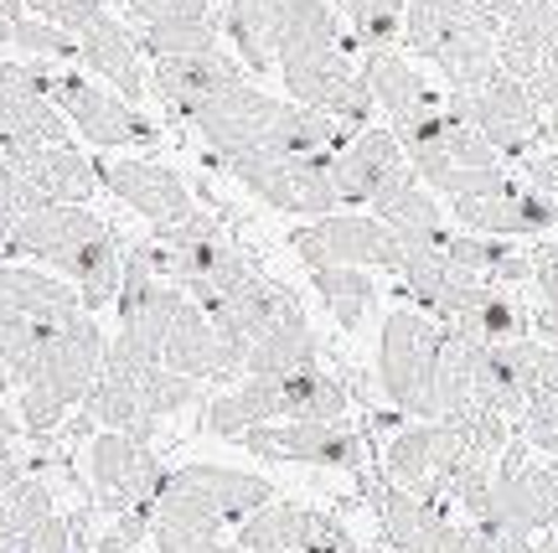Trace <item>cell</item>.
<instances>
[{
	"instance_id": "obj_24",
	"label": "cell",
	"mask_w": 558,
	"mask_h": 553,
	"mask_svg": "<svg viewBox=\"0 0 558 553\" xmlns=\"http://www.w3.org/2000/svg\"><path fill=\"white\" fill-rule=\"evenodd\" d=\"M445 332L465 336L476 347H501V341H522V336L533 332V311L518 300V290L476 285L471 300H465V311L456 316V326H445Z\"/></svg>"
},
{
	"instance_id": "obj_33",
	"label": "cell",
	"mask_w": 558,
	"mask_h": 553,
	"mask_svg": "<svg viewBox=\"0 0 558 553\" xmlns=\"http://www.w3.org/2000/svg\"><path fill=\"white\" fill-rule=\"evenodd\" d=\"M16 553H83V517H47Z\"/></svg>"
},
{
	"instance_id": "obj_19",
	"label": "cell",
	"mask_w": 558,
	"mask_h": 553,
	"mask_svg": "<svg viewBox=\"0 0 558 553\" xmlns=\"http://www.w3.org/2000/svg\"><path fill=\"white\" fill-rule=\"evenodd\" d=\"M403 166H409V160H403V145L388 124L362 130L357 140H347L337 156H331V187H337V202L347 207V213L373 207V197L383 192V181L393 177V171H403Z\"/></svg>"
},
{
	"instance_id": "obj_41",
	"label": "cell",
	"mask_w": 558,
	"mask_h": 553,
	"mask_svg": "<svg viewBox=\"0 0 558 553\" xmlns=\"http://www.w3.org/2000/svg\"><path fill=\"white\" fill-rule=\"evenodd\" d=\"M548 73H554V79H558V47H554V58H548Z\"/></svg>"
},
{
	"instance_id": "obj_6",
	"label": "cell",
	"mask_w": 558,
	"mask_h": 553,
	"mask_svg": "<svg viewBox=\"0 0 558 553\" xmlns=\"http://www.w3.org/2000/svg\"><path fill=\"white\" fill-rule=\"evenodd\" d=\"M445 326L424 311H388L378 336V383L383 398L409 419H435V368Z\"/></svg>"
},
{
	"instance_id": "obj_2",
	"label": "cell",
	"mask_w": 558,
	"mask_h": 553,
	"mask_svg": "<svg viewBox=\"0 0 558 553\" xmlns=\"http://www.w3.org/2000/svg\"><path fill=\"white\" fill-rule=\"evenodd\" d=\"M104 352H109V336L99 332V321L88 316V311L47 336V347L37 352L32 373L16 383L26 435H52L62 419H68V409H83L88 388L104 373Z\"/></svg>"
},
{
	"instance_id": "obj_23",
	"label": "cell",
	"mask_w": 558,
	"mask_h": 553,
	"mask_svg": "<svg viewBox=\"0 0 558 553\" xmlns=\"http://www.w3.org/2000/svg\"><path fill=\"white\" fill-rule=\"evenodd\" d=\"M558 47V0H527L497 32V68L507 79L533 83Z\"/></svg>"
},
{
	"instance_id": "obj_21",
	"label": "cell",
	"mask_w": 558,
	"mask_h": 553,
	"mask_svg": "<svg viewBox=\"0 0 558 553\" xmlns=\"http://www.w3.org/2000/svg\"><path fill=\"white\" fill-rule=\"evenodd\" d=\"M481 522H497V528L522 533V538L548 533V528L558 522V476H554V466H522V471H512V476H497Z\"/></svg>"
},
{
	"instance_id": "obj_9",
	"label": "cell",
	"mask_w": 558,
	"mask_h": 553,
	"mask_svg": "<svg viewBox=\"0 0 558 553\" xmlns=\"http://www.w3.org/2000/svg\"><path fill=\"white\" fill-rule=\"evenodd\" d=\"M166 466L150 445H140L130 435L99 430L88 440V481H94V502L109 517L124 513H156V496L166 486Z\"/></svg>"
},
{
	"instance_id": "obj_11",
	"label": "cell",
	"mask_w": 558,
	"mask_h": 553,
	"mask_svg": "<svg viewBox=\"0 0 558 553\" xmlns=\"http://www.w3.org/2000/svg\"><path fill=\"white\" fill-rule=\"evenodd\" d=\"M465 460V440L445 424V419H414L409 430L388 440L383 450V481H393L399 492L418 496V502H439L445 507V481Z\"/></svg>"
},
{
	"instance_id": "obj_4",
	"label": "cell",
	"mask_w": 558,
	"mask_h": 553,
	"mask_svg": "<svg viewBox=\"0 0 558 553\" xmlns=\"http://www.w3.org/2000/svg\"><path fill=\"white\" fill-rule=\"evenodd\" d=\"M37 16L62 26V32L73 37V47H78L83 68H94L124 104L140 109V99L150 94V73H145V62H140V41L130 37V26H124L104 0H47Z\"/></svg>"
},
{
	"instance_id": "obj_29",
	"label": "cell",
	"mask_w": 558,
	"mask_h": 553,
	"mask_svg": "<svg viewBox=\"0 0 558 553\" xmlns=\"http://www.w3.org/2000/svg\"><path fill=\"white\" fill-rule=\"evenodd\" d=\"M403 16H409V0H352L347 5V37L357 47V58L393 52V41H403Z\"/></svg>"
},
{
	"instance_id": "obj_34",
	"label": "cell",
	"mask_w": 558,
	"mask_h": 553,
	"mask_svg": "<svg viewBox=\"0 0 558 553\" xmlns=\"http://www.w3.org/2000/svg\"><path fill=\"white\" fill-rule=\"evenodd\" d=\"M21 476H26V460H21L16 450H11V445H0V496L11 492V486H16Z\"/></svg>"
},
{
	"instance_id": "obj_25",
	"label": "cell",
	"mask_w": 558,
	"mask_h": 553,
	"mask_svg": "<svg viewBox=\"0 0 558 553\" xmlns=\"http://www.w3.org/2000/svg\"><path fill=\"white\" fill-rule=\"evenodd\" d=\"M320 336L311 332V321L295 316L275 326L269 336H259L248 352H243V377H290L305 368H320Z\"/></svg>"
},
{
	"instance_id": "obj_3",
	"label": "cell",
	"mask_w": 558,
	"mask_h": 553,
	"mask_svg": "<svg viewBox=\"0 0 558 553\" xmlns=\"http://www.w3.org/2000/svg\"><path fill=\"white\" fill-rule=\"evenodd\" d=\"M275 502V486L254 471L233 466H181L166 476L150 513V533L222 538V528H243L248 517Z\"/></svg>"
},
{
	"instance_id": "obj_28",
	"label": "cell",
	"mask_w": 558,
	"mask_h": 553,
	"mask_svg": "<svg viewBox=\"0 0 558 553\" xmlns=\"http://www.w3.org/2000/svg\"><path fill=\"white\" fill-rule=\"evenodd\" d=\"M68 321H47V316H32V311H16V305H0V368H5V377L21 383V377L32 373V362L47 347V336L58 332V326H68Z\"/></svg>"
},
{
	"instance_id": "obj_26",
	"label": "cell",
	"mask_w": 558,
	"mask_h": 553,
	"mask_svg": "<svg viewBox=\"0 0 558 553\" xmlns=\"http://www.w3.org/2000/svg\"><path fill=\"white\" fill-rule=\"evenodd\" d=\"M352 409V394L337 373L305 368V373L279 377V419H305V424H337Z\"/></svg>"
},
{
	"instance_id": "obj_15",
	"label": "cell",
	"mask_w": 558,
	"mask_h": 553,
	"mask_svg": "<svg viewBox=\"0 0 558 553\" xmlns=\"http://www.w3.org/2000/svg\"><path fill=\"white\" fill-rule=\"evenodd\" d=\"M5 171L26 181V192L52 207H88V197L104 187L99 156H83L78 145H41V151H11L0 145Z\"/></svg>"
},
{
	"instance_id": "obj_30",
	"label": "cell",
	"mask_w": 558,
	"mask_h": 553,
	"mask_svg": "<svg viewBox=\"0 0 558 553\" xmlns=\"http://www.w3.org/2000/svg\"><path fill=\"white\" fill-rule=\"evenodd\" d=\"M140 47L150 52V62L166 58H202V52H218L222 47V26L218 21H171V26H145Z\"/></svg>"
},
{
	"instance_id": "obj_42",
	"label": "cell",
	"mask_w": 558,
	"mask_h": 553,
	"mask_svg": "<svg viewBox=\"0 0 558 553\" xmlns=\"http://www.w3.org/2000/svg\"><path fill=\"white\" fill-rule=\"evenodd\" d=\"M331 5H341V11H347V5H352V0H331Z\"/></svg>"
},
{
	"instance_id": "obj_22",
	"label": "cell",
	"mask_w": 558,
	"mask_h": 553,
	"mask_svg": "<svg viewBox=\"0 0 558 553\" xmlns=\"http://www.w3.org/2000/svg\"><path fill=\"white\" fill-rule=\"evenodd\" d=\"M362 79H367V88H373V104L388 115V130H403V124L435 115L439 104H445V94H439L435 83L424 79L409 58H399V52L362 58Z\"/></svg>"
},
{
	"instance_id": "obj_37",
	"label": "cell",
	"mask_w": 558,
	"mask_h": 553,
	"mask_svg": "<svg viewBox=\"0 0 558 553\" xmlns=\"http://www.w3.org/2000/svg\"><path fill=\"white\" fill-rule=\"evenodd\" d=\"M140 543H130V538L124 533H114V528H109V533L99 538V543H94V553H135Z\"/></svg>"
},
{
	"instance_id": "obj_43",
	"label": "cell",
	"mask_w": 558,
	"mask_h": 553,
	"mask_svg": "<svg viewBox=\"0 0 558 553\" xmlns=\"http://www.w3.org/2000/svg\"><path fill=\"white\" fill-rule=\"evenodd\" d=\"M548 466H554V476H558V455H554V460H548Z\"/></svg>"
},
{
	"instance_id": "obj_36",
	"label": "cell",
	"mask_w": 558,
	"mask_h": 553,
	"mask_svg": "<svg viewBox=\"0 0 558 553\" xmlns=\"http://www.w3.org/2000/svg\"><path fill=\"white\" fill-rule=\"evenodd\" d=\"M527 311H533V332L558 341V305H527Z\"/></svg>"
},
{
	"instance_id": "obj_5",
	"label": "cell",
	"mask_w": 558,
	"mask_h": 553,
	"mask_svg": "<svg viewBox=\"0 0 558 553\" xmlns=\"http://www.w3.org/2000/svg\"><path fill=\"white\" fill-rule=\"evenodd\" d=\"M337 156V151H331ZM331 156L311 160H284L264 156V151H228V156H207V166H218L239 181L243 192H254L259 202H269L284 218H331L341 213L337 187H331Z\"/></svg>"
},
{
	"instance_id": "obj_7",
	"label": "cell",
	"mask_w": 558,
	"mask_h": 553,
	"mask_svg": "<svg viewBox=\"0 0 558 553\" xmlns=\"http://www.w3.org/2000/svg\"><path fill=\"white\" fill-rule=\"evenodd\" d=\"M290 249L300 254L305 269H403V243L393 238L388 223L373 213H331L316 218L311 228L290 233Z\"/></svg>"
},
{
	"instance_id": "obj_14",
	"label": "cell",
	"mask_w": 558,
	"mask_h": 553,
	"mask_svg": "<svg viewBox=\"0 0 558 553\" xmlns=\"http://www.w3.org/2000/svg\"><path fill=\"white\" fill-rule=\"evenodd\" d=\"M243 445L264 460H295V466H320V471H362V460H367V445L347 419H337V424L279 419V424L248 430Z\"/></svg>"
},
{
	"instance_id": "obj_27",
	"label": "cell",
	"mask_w": 558,
	"mask_h": 553,
	"mask_svg": "<svg viewBox=\"0 0 558 553\" xmlns=\"http://www.w3.org/2000/svg\"><path fill=\"white\" fill-rule=\"evenodd\" d=\"M311 285L341 332H362L367 316L378 311V279L367 269H311Z\"/></svg>"
},
{
	"instance_id": "obj_35",
	"label": "cell",
	"mask_w": 558,
	"mask_h": 553,
	"mask_svg": "<svg viewBox=\"0 0 558 553\" xmlns=\"http://www.w3.org/2000/svg\"><path fill=\"white\" fill-rule=\"evenodd\" d=\"M11 228H16V207L5 197V181H0V264H5V243H11Z\"/></svg>"
},
{
	"instance_id": "obj_12",
	"label": "cell",
	"mask_w": 558,
	"mask_h": 553,
	"mask_svg": "<svg viewBox=\"0 0 558 553\" xmlns=\"http://www.w3.org/2000/svg\"><path fill=\"white\" fill-rule=\"evenodd\" d=\"M99 177H104V187H109L130 213H140L156 233L186 223L192 213H202L197 197H192V187H186V177L150 156H99Z\"/></svg>"
},
{
	"instance_id": "obj_17",
	"label": "cell",
	"mask_w": 558,
	"mask_h": 553,
	"mask_svg": "<svg viewBox=\"0 0 558 553\" xmlns=\"http://www.w3.org/2000/svg\"><path fill=\"white\" fill-rule=\"evenodd\" d=\"M248 83V68H243L233 52H202V58H166V62H150V94H156L171 119L192 115L202 104L222 99L228 88Z\"/></svg>"
},
{
	"instance_id": "obj_31",
	"label": "cell",
	"mask_w": 558,
	"mask_h": 553,
	"mask_svg": "<svg viewBox=\"0 0 558 553\" xmlns=\"http://www.w3.org/2000/svg\"><path fill=\"white\" fill-rule=\"evenodd\" d=\"M11 47H21V52H32V58H41L47 68H62V62H78V47H73V37L62 32V26H52V21L41 16H26L11 21Z\"/></svg>"
},
{
	"instance_id": "obj_16",
	"label": "cell",
	"mask_w": 558,
	"mask_h": 553,
	"mask_svg": "<svg viewBox=\"0 0 558 553\" xmlns=\"http://www.w3.org/2000/svg\"><path fill=\"white\" fill-rule=\"evenodd\" d=\"M279 109H284V104L269 99L264 88L239 83V88H228L222 99L181 115L177 124H186V130H197V135L207 140V156H228V151H259V140L269 135V124L279 119Z\"/></svg>"
},
{
	"instance_id": "obj_40",
	"label": "cell",
	"mask_w": 558,
	"mask_h": 553,
	"mask_svg": "<svg viewBox=\"0 0 558 553\" xmlns=\"http://www.w3.org/2000/svg\"><path fill=\"white\" fill-rule=\"evenodd\" d=\"M16 549H21L16 538H5V533H0V553H16Z\"/></svg>"
},
{
	"instance_id": "obj_32",
	"label": "cell",
	"mask_w": 558,
	"mask_h": 553,
	"mask_svg": "<svg viewBox=\"0 0 558 553\" xmlns=\"http://www.w3.org/2000/svg\"><path fill=\"white\" fill-rule=\"evenodd\" d=\"M124 11L145 26H171V21H218L213 0H124Z\"/></svg>"
},
{
	"instance_id": "obj_18",
	"label": "cell",
	"mask_w": 558,
	"mask_h": 553,
	"mask_svg": "<svg viewBox=\"0 0 558 553\" xmlns=\"http://www.w3.org/2000/svg\"><path fill=\"white\" fill-rule=\"evenodd\" d=\"M160 362L171 368V373L192 377V383H233V377H243V357L228 347L218 336V326L202 316V305H181L177 321H171V332H166V341H160Z\"/></svg>"
},
{
	"instance_id": "obj_13",
	"label": "cell",
	"mask_w": 558,
	"mask_h": 553,
	"mask_svg": "<svg viewBox=\"0 0 558 553\" xmlns=\"http://www.w3.org/2000/svg\"><path fill=\"white\" fill-rule=\"evenodd\" d=\"M243 553H367L337 517L300 507V502H269L233 533Z\"/></svg>"
},
{
	"instance_id": "obj_20",
	"label": "cell",
	"mask_w": 558,
	"mask_h": 553,
	"mask_svg": "<svg viewBox=\"0 0 558 553\" xmlns=\"http://www.w3.org/2000/svg\"><path fill=\"white\" fill-rule=\"evenodd\" d=\"M373 507L383 517V533L399 553H456L460 522L450 517V507L439 502H418V496L399 492L393 481L373 486Z\"/></svg>"
},
{
	"instance_id": "obj_39",
	"label": "cell",
	"mask_w": 558,
	"mask_h": 553,
	"mask_svg": "<svg viewBox=\"0 0 558 553\" xmlns=\"http://www.w3.org/2000/svg\"><path fill=\"white\" fill-rule=\"evenodd\" d=\"M0 47H11V21L0 16Z\"/></svg>"
},
{
	"instance_id": "obj_38",
	"label": "cell",
	"mask_w": 558,
	"mask_h": 553,
	"mask_svg": "<svg viewBox=\"0 0 558 553\" xmlns=\"http://www.w3.org/2000/svg\"><path fill=\"white\" fill-rule=\"evenodd\" d=\"M538 553H558V522L548 528V533H543V549Z\"/></svg>"
},
{
	"instance_id": "obj_8",
	"label": "cell",
	"mask_w": 558,
	"mask_h": 553,
	"mask_svg": "<svg viewBox=\"0 0 558 553\" xmlns=\"http://www.w3.org/2000/svg\"><path fill=\"white\" fill-rule=\"evenodd\" d=\"M52 104L68 119V130L83 135L94 151H120V145H160V124L145 119L135 104L109 94L99 83H88L73 68H52Z\"/></svg>"
},
{
	"instance_id": "obj_10",
	"label": "cell",
	"mask_w": 558,
	"mask_h": 553,
	"mask_svg": "<svg viewBox=\"0 0 558 553\" xmlns=\"http://www.w3.org/2000/svg\"><path fill=\"white\" fill-rule=\"evenodd\" d=\"M445 104H450L501 160H522L533 145H543L538 104H533V94H527L518 79H507V73H497L481 94H445Z\"/></svg>"
},
{
	"instance_id": "obj_1",
	"label": "cell",
	"mask_w": 558,
	"mask_h": 553,
	"mask_svg": "<svg viewBox=\"0 0 558 553\" xmlns=\"http://www.w3.org/2000/svg\"><path fill=\"white\" fill-rule=\"evenodd\" d=\"M16 259H37L47 269H62V279L78 290L83 311L94 316L104 305H114L124 275V249L114 223H104L88 207H32L21 213L5 243V264Z\"/></svg>"
}]
</instances>
